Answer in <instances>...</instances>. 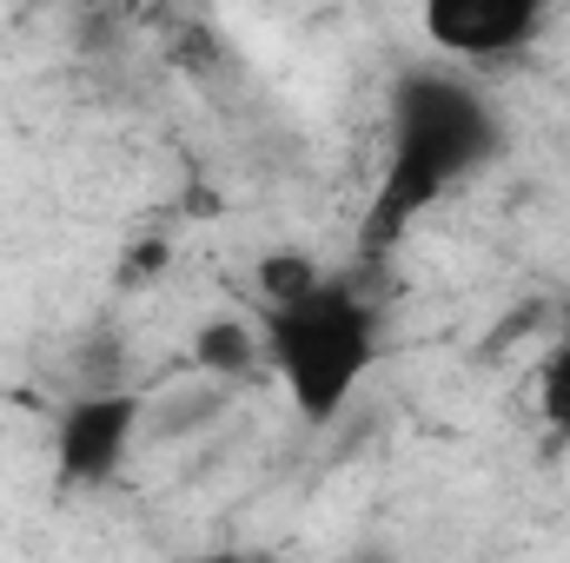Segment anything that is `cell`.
Listing matches in <instances>:
<instances>
[{"label": "cell", "mask_w": 570, "mask_h": 563, "mask_svg": "<svg viewBox=\"0 0 570 563\" xmlns=\"http://www.w3.org/2000/svg\"><path fill=\"white\" fill-rule=\"evenodd\" d=\"M266 365L305 424H332L379 365V312L345 285H318L312 298L266 312Z\"/></svg>", "instance_id": "2"}, {"label": "cell", "mask_w": 570, "mask_h": 563, "mask_svg": "<svg viewBox=\"0 0 570 563\" xmlns=\"http://www.w3.org/2000/svg\"><path fill=\"white\" fill-rule=\"evenodd\" d=\"M134 424H140V398H127V392L67 405V418H60V477L67 484H107L120 471L127 444H134Z\"/></svg>", "instance_id": "4"}, {"label": "cell", "mask_w": 570, "mask_h": 563, "mask_svg": "<svg viewBox=\"0 0 570 563\" xmlns=\"http://www.w3.org/2000/svg\"><path fill=\"white\" fill-rule=\"evenodd\" d=\"M193 365H199L206 378H246V372L266 365V332H259L253 318L219 312V318H206V325L193 332Z\"/></svg>", "instance_id": "5"}, {"label": "cell", "mask_w": 570, "mask_h": 563, "mask_svg": "<svg viewBox=\"0 0 570 563\" xmlns=\"http://www.w3.org/2000/svg\"><path fill=\"white\" fill-rule=\"evenodd\" d=\"M498 120L484 93L444 73H412L392 93V159L365 219V246L399 239L425 206H438L458 179H471L484 159H498Z\"/></svg>", "instance_id": "1"}, {"label": "cell", "mask_w": 570, "mask_h": 563, "mask_svg": "<svg viewBox=\"0 0 570 563\" xmlns=\"http://www.w3.org/2000/svg\"><path fill=\"white\" fill-rule=\"evenodd\" d=\"M538 412H544L551 431L570 437V298H564V312H558V345H551V358L538 372Z\"/></svg>", "instance_id": "7"}, {"label": "cell", "mask_w": 570, "mask_h": 563, "mask_svg": "<svg viewBox=\"0 0 570 563\" xmlns=\"http://www.w3.org/2000/svg\"><path fill=\"white\" fill-rule=\"evenodd\" d=\"M318 285H325V266H318L312 253H292V246L266 253V259L253 266V292H259V305H266V312H279V305H298V298H312Z\"/></svg>", "instance_id": "6"}, {"label": "cell", "mask_w": 570, "mask_h": 563, "mask_svg": "<svg viewBox=\"0 0 570 563\" xmlns=\"http://www.w3.org/2000/svg\"><path fill=\"white\" fill-rule=\"evenodd\" d=\"M544 7L551 0H419V20L438 53L484 67V60L524 53L544 27Z\"/></svg>", "instance_id": "3"}]
</instances>
